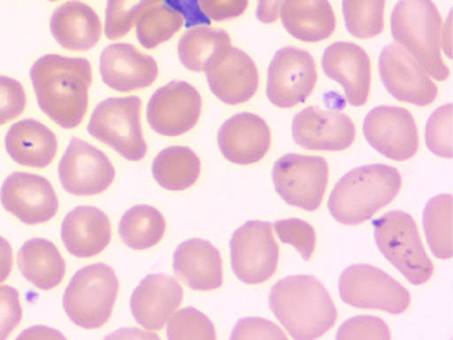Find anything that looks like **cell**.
Masks as SVG:
<instances>
[{
  "mask_svg": "<svg viewBox=\"0 0 453 340\" xmlns=\"http://www.w3.org/2000/svg\"><path fill=\"white\" fill-rule=\"evenodd\" d=\"M19 293L11 286H0V340H5L21 323Z\"/></svg>",
  "mask_w": 453,
  "mask_h": 340,
  "instance_id": "obj_42",
  "label": "cell"
},
{
  "mask_svg": "<svg viewBox=\"0 0 453 340\" xmlns=\"http://www.w3.org/2000/svg\"><path fill=\"white\" fill-rule=\"evenodd\" d=\"M284 0H258L257 19L264 24H272L279 19V9Z\"/></svg>",
  "mask_w": 453,
  "mask_h": 340,
  "instance_id": "obj_45",
  "label": "cell"
},
{
  "mask_svg": "<svg viewBox=\"0 0 453 340\" xmlns=\"http://www.w3.org/2000/svg\"><path fill=\"white\" fill-rule=\"evenodd\" d=\"M231 46V38L226 31L214 29L206 24L192 26L180 38L177 53L180 64L190 72H204L207 62L219 51Z\"/></svg>",
  "mask_w": 453,
  "mask_h": 340,
  "instance_id": "obj_31",
  "label": "cell"
},
{
  "mask_svg": "<svg viewBox=\"0 0 453 340\" xmlns=\"http://www.w3.org/2000/svg\"><path fill=\"white\" fill-rule=\"evenodd\" d=\"M165 232V216L148 205L133 206L119 221V236L133 251H148L158 245Z\"/></svg>",
  "mask_w": 453,
  "mask_h": 340,
  "instance_id": "obj_30",
  "label": "cell"
},
{
  "mask_svg": "<svg viewBox=\"0 0 453 340\" xmlns=\"http://www.w3.org/2000/svg\"><path fill=\"white\" fill-rule=\"evenodd\" d=\"M229 247L233 273L240 281L262 284L275 274L280 252L272 223L248 221L233 234Z\"/></svg>",
  "mask_w": 453,
  "mask_h": 340,
  "instance_id": "obj_10",
  "label": "cell"
},
{
  "mask_svg": "<svg viewBox=\"0 0 453 340\" xmlns=\"http://www.w3.org/2000/svg\"><path fill=\"white\" fill-rule=\"evenodd\" d=\"M197 5L209 21H227L245 14L248 0H197Z\"/></svg>",
  "mask_w": 453,
  "mask_h": 340,
  "instance_id": "obj_43",
  "label": "cell"
},
{
  "mask_svg": "<svg viewBox=\"0 0 453 340\" xmlns=\"http://www.w3.org/2000/svg\"><path fill=\"white\" fill-rule=\"evenodd\" d=\"M343 303L360 310H382L391 315L404 313L411 305L410 291L394 277L369 264H355L340 276Z\"/></svg>",
  "mask_w": 453,
  "mask_h": 340,
  "instance_id": "obj_8",
  "label": "cell"
},
{
  "mask_svg": "<svg viewBox=\"0 0 453 340\" xmlns=\"http://www.w3.org/2000/svg\"><path fill=\"white\" fill-rule=\"evenodd\" d=\"M58 175L65 191L73 196H97L111 188L116 169L104 151L73 138L62 157Z\"/></svg>",
  "mask_w": 453,
  "mask_h": 340,
  "instance_id": "obj_16",
  "label": "cell"
},
{
  "mask_svg": "<svg viewBox=\"0 0 453 340\" xmlns=\"http://www.w3.org/2000/svg\"><path fill=\"white\" fill-rule=\"evenodd\" d=\"M386 0H343L347 31L358 40L375 38L384 31Z\"/></svg>",
  "mask_w": 453,
  "mask_h": 340,
  "instance_id": "obj_34",
  "label": "cell"
},
{
  "mask_svg": "<svg viewBox=\"0 0 453 340\" xmlns=\"http://www.w3.org/2000/svg\"><path fill=\"white\" fill-rule=\"evenodd\" d=\"M186 24L184 16L166 4L148 9L134 24L138 42L144 50H153L162 42L172 40Z\"/></svg>",
  "mask_w": 453,
  "mask_h": 340,
  "instance_id": "obj_33",
  "label": "cell"
},
{
  "mask_svg": "<svg viewBox=\"0 0 453 340\" xmlns=\"http://www.w3.org/2000/svg\"><path fill=\"white\" fill-rule=\"evenodd\" d=\"M119 279L107 264H92L75 273L63 295L66 317L77 327L96 330L104 327L114 312Z\"/></svg>",
  "mask_w": 453,
  "mask_h": 340,
  "instance_id": "obj_5",
  "label": "cell"
},
{
  "mask_svg": "<svg viewBox=\"0 0 453 340\" xmlns=\"http://www.w3.org/2000/svg\"><path fill=\"white\" fill-rule=\"evenodd\" d=\"M441 48L445 55L452 60V12L447 18L445 26H441Z\"/></svg>",
  "mask_w": 453,
  "mask_h": 340,
  "instance_id": "obj_49",
  "label": "cell"
},
{
  "mask_svg": "<svg viewBox=\"0 0 453 340\" xmlns=\"http://www.w3.org/2000/svg\"><path fill=\"white\" fill-rule=\"evenodd\" d=\"M382 84L392 97L414 106H430L436 101L438 87L428 72L399 44H389L379 58Z\"/></svg>",
  "mask_w": 453,
  "mask_h": 340,
  "instance_id": "obj_12",
  "label": "cell"
},
{
  "mask_svg": "<svg viewBox=\"0 0 453 340\" xmlns=\"http://www.w3.org/2000/svg\"><path fill=\"white\" fill-rule=\"evenodd\" d=\"M272 179L275 191L288 205L316 212L328 189L330 167L323 157L288 153L273 164Z\"/></svg>",
  "mask_w": 453,
  "mask_h": 340,
  "instance_id": "obj_9",
  "label": "cell"
},
{
  "mask_svg": "<svg viewBox=\"0 0 453 340\" xmlns=\"http://www.w3.org/2000/svg\"><path fill=\"white\" fill-rule=\"evenodd\" d=\"M233 340H286L288 334L275 325L273 321L265 319H242L234 330L231 332Z\"/></svg>",
  "mask_w": 453,
  "mask_h": 340,
  "instance_id": "obj_41",
  "label": "cell"
},
{
  "mask_svg": "<svg viewBox=\"0 0 453 340\" xmlns=\"http://www.w3.org/2000/svg\"><path fill=\"white\" fill-rule=\"evenodd\" d=\"M18 267L24 279L40 291L58 288L66 273L60 251L46 238H31L22 245L18 254Z\"/></svg>",
  "mask_w": 453,
  "mask_h": 340,
  "instance_id": "obj_28",
  "label": "cell"
},
{
  "mask_svg": "<svg viewBox=\"0 0 453 340\" xmlns=\"http://www.w3.org/2000/svg\"><path fill=\"white\" fill-rule=\"evenodd\" d=\"M338 340H391L388 323L379 317L360 315L349 319L336 334Z\"/></svg>",
  "mask_w": 453,
  "mask_h": 340,
  "instance_id": "obj_39",
  "label": "cell"
},
{
  "mask_svg": "<svg viewBox=\"0 0 453 340\" xmlns=\"http://www.w3.org/2000/svg\"><path fill=\"white\" fill-rule=\"evenodd\" d=\"M373 236L380 254L411 284L421 286L432 279L434 267L411 214L386 212L373 221Z\"/></svg>",
  "mask_w": 453,
  "mask_h": 340,
  "instance_id": "obj_6",
  "label": "cell"
},
{
  "mask_svg": "<svg viewBox=\"0 0 453 340\" xmlns=\"http://www.w3.org/2000/svg\"><path fill=\"white\" fill-rule=\"evenodd\" d=\"M48 2H57V0H48Z\"/></svg>",
  "mask_w": 453,
  "mask_h": 340,
  "instance_id": "obj_50",
  "label": "cell"
},
{
  "mask_svg": "<svg viewBox=\"0 0 453 340\" xmlns=\"http://www.w3.org/2000/svg\"><path fill=\"white\" fill-rule=\"evenodd\" d=\"M153 177L166 191H186L201 175V160L188 147H168L153 160Z\"/></svg>",
  "mask_w": 453,
  "mask_h": 340,
  "instance_id": "obj_29",
  "label": "cell"
},
{
  "mask_svg": "<svg viewBox=\"0 0 453 340\" xmlns=\"http://www.w3.org/2000/svg\"><path fill=\"white\" fill-rule=\"evenodd\" d=\"M164 2H165L166 5H170L175 11H179L184 16L187 27L201 26V24L209 26L211 24L206 16L201 12V9L197 5V0H164Z\"/></svg>",
  "mask_w": 453,
  "mask_h": 340,
  "instance_id": "obj_44",
  "label": "cell"
},
{
  "mask_svg": "<svg viewBox=\"0 0 453 340\" xmlns=\"http://www.w3.org/2000/svg\"><path fill=\"white\" fill-rule=\"evenodd\" d=\"M452 116L453 104L436 109L426 123V145L434 155L452 158Z\"/></svg>",
  "mask_w": 453,
  "mask_h": 340,
  "instance_id": "obj_37",
  "label": "cell"
},
{
  "mask_svg": "<svg viewBox=\"0 0 453 340\" xmlns=\"http://www.w3.org/2000/svg\"><path fill=\"white\" fill-rule=\"evenodd\" d=\"M88 133L116 150L131 162H140L146 157V142L142 129V99L136 96L111 97L94 109Z\"/></svg>",
  "mask_w": 453,
  "mask_h": 340,
  "instance_id": "obj_7",
  "label": "cell"
},
{
  "mask_svg": "<svg viewBox=\"0 0 453 340\" xmlns=\"http://www.w3.org/2000/svg\"><path fill=\"white\" fill-rule=\"evenodd\" d=\"M273 232L284 242L292 245L304 260H310L316 249V232L308 221L299 218L280 220L273 225Z\"/></svg>",
  "mask_w": 453,
  "mask_h": 340,
  "instance_id": "obj_38",
  "label": "cell"
},
{
  "mask_svg": "<svg viewBox=\"0 0 453 340\" xmlns=\"http://www.w3.org/2000/svg\"><path fill=\"white\" fill-rule=\"evenodd\" d=\"M0 201L7 212L26 225H42L58 212V196L51 182L29 172L11 174L0 189Z\"/></svg>",
  "mask_w": 453,
  "mask_h": 340,
  "instance_id": "obj_15",
  "label": "cell"
},
{
  "mask_svg": "<svg viewBox=\"0 0 453 340\" xmlns=\"http://www.w3.org/2000/svg\"><path fill=\"white\" fill-rule=\"evenodd\" d=\"M31 82L38 104L51 121L65 129L82 123L92 85L88 60L44 55L31 68Z\"/></svg>",
  "mask_w": 453,
  "mask_h": 340,
  "instance_id": "obj_1",
  "label": "cell"
},
{
  "mask_svg": "<svg viewBox=\"0 0 453 340\" xmlns=\"http://www.w3.org/2000/svg\"><path fill=\"white\" fill-rule=\"evenodd\" d=\"M19 339L63 340L65 339V336L60 334V332H57V330H53V328H50V327H33V328L22 332L21 336H19Z\"/></svg>",
  "mask_w": 453,
  "mask_h": 340,
  "instance_id": "obj_47",
  "label": "cell"
},
{
  "mask_svg": "<svg viewBox=\"0 0 453 340\" xmlns=\"http://www.w3.org/2000/svg\"><path fill=\"white\" fill-rule=\"evenodd\" d=\"M101 77L104 84L116 92H134L157 81L158 64L136 46L116 42L109 44L101 55Z\"/></svg>",
  "mask_w": 453,
  "mask_h": 340,
  "instance_id": "obj_21",
  "label": "cell"
},
{
  "mask_svg": "<svg viewBox=\"0 0 453 340\" xmlns=\"http://www.w3.org/2000/svg\"><path fill=\"white\" fill-rule=\"evenodd\" d=\"M204 72L212 94L229 106L248 103L260 84L258 68L251 57L233 46L214 55L204 66Z\"/></svg>",
  "mask_w": 453,
  "mask_h": 340,
  "instance_id": "obj_17",
  "label": "cell"
},
{
  "mask_svg": "<svg viewBox=\"0 0 453 340\" xmlns=\"http://www.w3.org/2000/svg\"><path fill=\"white\" fill-rule=\"evenodd\" d=\"M173 271L194 291H214L223 286V259L207 240L182 242L173 254Z\"/></svg>",
  "mask_w": 453,
  "mask_h": 340,
  "instance_id": "obj_23",
  "label": "cell"
},
{
  "mask_svg": "<svg viewBox=\"0 0 453 340\" xmlns=\"http://www.w3.org/2000/svg\"><path fill=\"white\" fill-rule=\"evenodd\" d=\"M275 319L296 340H314L330 332L336 306L328 290L312 276H288L277 281L268 297Z\"/></svg>",
  "mask_w": 453,
  "mask_h": 340,
  "instance_id": "obj_2",
  "label": "cell"
},
{
  "mask_svg": "<svg viewBox=\"0 0 453 340\" xmlns=\"http://www.w3.org/2000/svg\"><path fill=\"white\" fill-rule=\"evenodd\" d=\"M112 238L109 216L94 206H79L65 216L62 240L65 249L75 257L90 259L101 254Z\"/></svg>",
  "mask_w": 453,
  "mask_h": 340,
  "instance_id": "obj_24",
  "label": "cell"
},
{
  "mask_svg": "<svg viewBox=\"0 0 453 340\" xmlns=\"http://www.w3.org/2000/svg\"><path fill=\"white\" fill-rule=\"evenodd\" d=\"M364 135L372 149L395 162L410 160L419 149L418 127L404 107H373L365 116Z\"/></svg>",
  "mask_w": 453,
  "mask_h": 340,
  "instance_id": "obj_14",
  "label": "cell"
},
{
  "mask_svg": "<svg viewBox=\"0 0 453 340\" xmlns=\"http://www.w3.org/2000/svg\"><path fill=\"white\" fill-rule=\"evenodd\" d=\"M12 264H14V254H12V247L11 243L0 236V284L11 276L12 271Z\"/></svg>",
  "mask_w": 453,
  "mask_h": 340,
  "instance_id": "obj_46",
  "label": "cell"
},
{
  "mask_svg": "<svg viewBox=\"0 0 453 340\" xmlns=\"http://www.w3.org/2000/svg\"><path fill=\"white\" fill-rule=\"evenodd\" d=\"M27 104L26 90L19 81L0 75V127L18 120Z\"/></svg>",
  "mask_w": 453,
  "mask_h": 340,
  "instance_id": "obj_40",
  "label": "cell"
},
{
  "mask_svg": "<svg viewBox=\"0 0 453 340\" xmlns=\"http://www.w3.org/2000/svg\"><path fill=\"white\" fill-rule=\"evenodd\" d=\"M170 340H216L212 321L196 308L177 310L166 323Z\"/></svg>",
  "mask_w": 453,
  "mask_h": 340,
  "instance_id": "obj_36",
  "label": "cell"
},
{
  "mask_svg": "<svg viewBox=\"0 0 453 340\" xmlns=\"http://www.w3.org/2000/svg\"><path fill=\"white\" fill-rule=\"evenodd\" d=\"M184 288L175 277L150 274L131 297V313L140 327L150 332L165 328L170 317L180 308Z\"/></svg>",
  "mask_w": 453,
  "mask_h": 340,
  "instance_id": "obj_20",
  "label": "cell"
},
{
  "mask_svg": "<svg viewBox=\"0 0 453 340\" xmlns=\"http://www.w3.org/2000/svg\"><path fill=\"white\" fill-rule=\"evenodd\" d=\"M441 16L433 0H399L392 11L395 44L412 55L434 81H447L450 72L441 60Z\"/></svg>",
  "mask_w": 453,
  "mask_h": 340,
  "instance_id": "obj_4",
  "label": "cell"
},
{
  "mask_svg": "<svg viewBox=\"0 0 453 340\" xmlns=\"http://www.w3.org/2000/svg\"><path fill=\"white\" fill-rule=\"evenodd\" d=\"M318 82L316 62L306 50L280 48L268 66L267 96L273 106L303 104Z\"/></svg>",
  "mask_w": 453,
  "mask_h": 340,
  "instance_id": "obj_11",
  "label": "cell"
},
{
  "mask_svg": "<svg viewBox=\"0 0 453 340\" xmlns=\"http://www.w3.org/2000/svg\"><path fill=\"white\" fill-rule=\"evenodd\" d=\"M355 136V123L347 114L333 109L306 107L292 121V138L304 150L342 151L350 149Z\"/></svg>",
  "mask_w": 453,
  "mask_h": 340,
  "instance_id": "obj_18",
  "label": "cell"
},
{
  "mask_svg": "<svg viewBox=\"0 0 453 340\" xmlns=\"http://www.w3.org/2000/svg\"><path fill=\"white\" fill-rule=\"evenodd\" d=\"M164 0H107L104 33L109 40L118 42L129 35L140 16Z\"/></svg>",
  "mask_w": 453,
  "mask_h": 340,
  "instance_id": "obj_35",
  "label": "cell"
},
{
  "mask_svg": "<svg viewBox=\"0 0 453 340\" xmlns=\"http://www.w3.org/2000/svg\"><path fill=\"white\" fill-rule=\"evenodd\" d=\"M50 29L57 42L70 51L92 50L103 36L99 14L79 0L60 5L50 19Z\"/></svg>",
  "mask_w": 453,
  "mask_h": 340,
  "instance_id": "obj_25",
  "label": "cell"
},
{
  "mask_svg": "<svg viewBox=\"0 0 453 340\" xmlns=\"http://www.w3.org/2000/svg\"><path fill=\"white\" fill-rule=\"evenodd\" d=\"M452 194L434 196L423 212V228L433 254L441 260L453 257Z\"/></svg>",
  "mask_w": 453,
  "mask_h": 340,
  "instance_id": "obj_32",
  "label": "cell"
},
{
  "mask_svg": "<svg viewBox=\"0 0 453 340\" xmlns=\"http://www.w3.org/2000/svg\"><path fill=\"white\" fill-rule=\"evenodd\" d=\"M323 70L345 90V97L353 107L369 101L372 85V65L364 48L355 42H333L323 53Z\"/></svg>",
  "mask_w": 453,
  "mask_h": 340,
  "instance_id": "obj_19",
  "label": "cell"
},
{
  "mask_svg": "<svg viewBox=\"0 0 453 340\" xmlns=\"http://www.w3.org/2000/svg\"><path fill=\"white\" fill-rule=\"evenodd\" d=\"M279 18L288 35L299 42H325L336 27L330 0H284Z\"/></svg>",
  "mask_w": 453,
  "mask_h": 340,
  "instance_id": "obj_27",
  "label": "cell"
},
{
  "mask_svg": "<svg viewBox=\"0 0 453 340\" xmlns=\"http://www.w3.org/2000/svg\"><path fill=\"white\" fill-rule=\"evenodd\" d=\"M5 150L9 157L24 167L44 169L58 151L55 133L36 120L14 123L5 135Z\"/></svg>",
  "mask_w": 453,
  "mask_h": 340,
  "instance_id": "obj_26",
  "label": "cell"
},
{
  "mask_svg": "<svg viewBox=\"0 0 453 340\" xmlns=\"http://www.w3.org/2000/svg\"><path fill=\"white\" fill-rule=\"evenodd\" d=\"M107 340L111 339H148V340H158V336L155 332H150V330H119L116 334H111L105 337Z\"/></svg>",
  "mask_w": 453,
  "mask_h": 340,
  "instance_id": "obj_48",
  "label": "cell"
},
{
  "mask_svg": "<svg viewBox=\"0 0 453 340\" xmlns=\"http://www.w3.org/2000/svg\"><path fill=\"white\" fill-rule=\"evenodd\" d=\"M218 145L223 157L236 166H251L267 155L272 133L265 120L251 112L229 118L218 133Z\"/></svg>",
  "mask_w": 453,
  "mask_h": 340,
  "instance_id": "obj_22",
  "label": "cell"
},
{
  "mask_svg": "<svg viewBox=\"0 0 453 340\" xmlns=\"http://www.w3.org/2000/svg\"><path fill=\"white\" fill-rule=\"evenodd\" d=\"M201 112L203 99L199 90L184 81H173L151 96L146 120L158 135L180 136L199 123Z\"/></svg>",
  "mask_w": 453,
  "mask_h": 340,
  "instance_id": "obj_13",
  "label": "cell"
},
{
  "mask_svg": "<svg viewBox=\"0 0 453 340\" xmlns=\"http://www.w3.org/2000/svg\"><path fill=\"white\" fill-rule=\"evenodd\" d=\"M401 174L391 166L372 164L345 174L331 191L328 210L342 225H360L391 205L401 191Z\"/></svg>",
  "mask_w": 453,
  "mask_h": 340,
  "instance_id": "obj_3",
  "label": "cell"
}]
</instances>
